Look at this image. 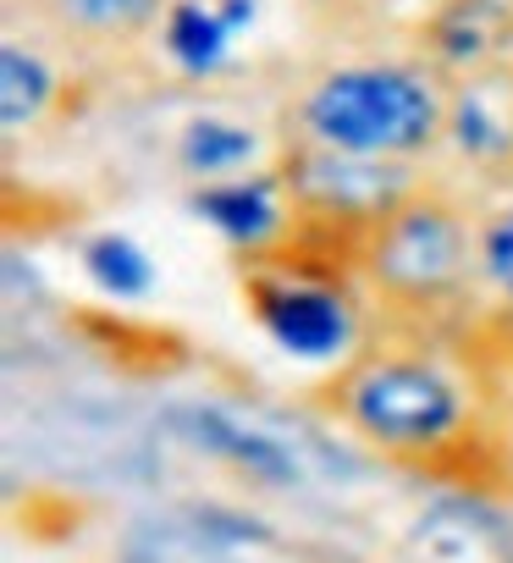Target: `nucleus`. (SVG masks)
I'll list each match as a JSON object with an SVG mask.
<instances>
[{"label":"nucleus","instance_id":"nucleus-1","mask_svg":"<svg viewBox=\"0 0 513 563\" xmlns=\"http://www.w3.org/2000/svg\"><path fill=\"white\" fill-rule=\"evenodd\" d=\"M310 398L359 448L392 464L458 475L486 459L491 409L475 365L453 349V338L376 327L315 382Z\"/></svg>","mask_w":513,"mask_h":563},{"label":"nucleus","instance_id":"nucleus-2","mask_svg":"<svg viewBox=\"0 0 513 563\" xmlns=\"http://www.w3.org/2000/svg\"><path fill=\"white\" fill-rule=\"evenodd\" d=\"M282 150H326L387 166H431L447 144L453 78L409 51L310 56L277 95Z\"/></svg>","mask_w":513,"mask_h":563},{"label":"nucleus","instance_id":"nucleus-3","mask_svg":"<svg viewBox=\"0 0 513 563\" xmlns=\"http://www.w3.org/2000/svg\"><path fill=\"white\" fill-rule=\"evenodd\" d=\"M359 288L376 327L453 338L480 310L475 199L442 177L409 188L359 243Z\"/></svg>","mask_w":513,"mask_h":563},{"label":"nucleus","instance_id":"nucleus-4","mask_svg":"<svg viewBox=\"0 0 513 563\" xmlns=\"http://www.w3.org/2000/svg\"><path fill=\"white\" fill-rule=\"evenodd\" d=\"M243 310L293 360L343 365L370 332V305L359 288V249L293 227L288 243L237 260Z\"/></svg>","mask_w":513,"mask_h":563},{"label":"nucleus","instance_id":"nucleus-5","mask_svg":"<svg viewBox=\"0 0 513 563\" xmlns=\"http://www.w3.org/2000/svg\"><path fill=\"white\" fill-rule=\"evenodd\" d=\"M271 7L277 0H171L133 67L182 100H237L271 62L260 45Z\"/></svg>","mask_w":513,"mask_h":563},{"label":"nucleus","instance_id":"nucleus-6","mask_svg":"<svg viewBox=\"0 0 513 563\" xmlns=\"http://www.w3.org/2000/svg\"><path fill=\"white\" fill-rule=\"evenodd\" d=\"M78 73L83 62L34 12L23 18L12 0L7 34H0V128H7V150L45 139L67 117L78 95Z\"/></svg>","mask_w":513,"mask_h":563},{"label":"nucleus","instance_id":"nucleus-7","mask_svg":"<svg viewBox=\"0 0 513 563\" xmlns=\"http://www.w3.org/2000/svg\"><path fill=\"white\" fill-rule=\"evenodd\" d=\"M193 111L177 122V133L166 139V166L199 188V183H221V177H243L260 172L282 155L277 139V111L260 122L248 117L237 100H188Z\"/></svg>","mask_w":513,"mask_h":563},{"label":"nucleus","instance_id":"nucleus-8","mask_svg":"<svg viewBox=\"0 0 513 563\" xmlns=\"http://www.w3.org/2000/svg\"><path fill=\"white\" fill-rule=\"evenodd\" d=\"M188 210L232 249V260L243 254H266L277 243H288L299 210H293V188L282 177V161L243 172V177H221V183H199L188 188Z\"/></svg>","mask_w":513,"mask_h":563},{"label":"nucleus","instance_id":"nucleus-9","mask_svg":"<svg viewBox=\"0 0 513 563\" xmlns=\"http://www.w3.org/2000/svg\"><path fill=\"white\" fill-rule=\"evenodd\" d=\"M171 0H29V12L83 62V67H133L155 40Z\"/></svg>","mask_w":513,"mask_h":563},{"label":"nucleus","instance_id":"nucleus-10","mask_svg":"<svg viewBox=\"0 0 513 563\" xmlns=\"http://www.w3.org/2000/svg\"><path fill=\"white\" fill-rule=\"evenodd\" d=\"M442 155L464 166L475 183L513 177V62L453 78L447 144Z\"/></svg>","mask_w":513,"mask_h":563},{"label":"nucleus","instance_id":"nucleus-11","mask_svg":"<svg viewBox=\"0 0 513 563\" xmlns=\"http://www.w3.org/2000/svg\"><path fill=\"white\" fill-rule=\"evenodd\" d=\"M414 51L447 78L513 62V0H436L414 29Z\"/></svg>","mask_w":513,"mask_h":563},{"label":"nucleus","instance_id":"nucleus-12","mask_svg":"<svg viewBox=\"0 0 513 563\" xmlns=\"http://www.w3.org/2000/svg\"><path fill=\"white\" fill-rule=\"evenodd\" d=\"M475 276L480 305L513 316V177L480 183L475 194Z\"/></svg>","mask_w":513,"mask_h":563},{"label":"nucleus","instance_id":"nucleus-13","mask_svg":"<svg viewBox=\"0 0 513 563\" xmlns=\"http://www.w3.org/2000/svg\"><path fill=\"white\" fill-rule=\"evenodd\" d=\"M420 7H436V0H420Z\"/></svg>","mask_w":513,"mask_h":563}]
</instances>
